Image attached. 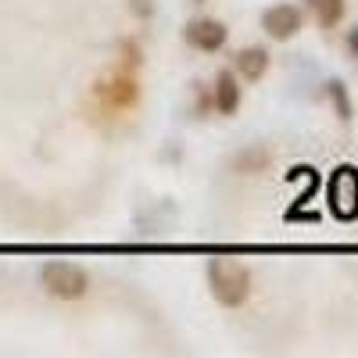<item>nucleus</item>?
I'll return each instance as SVG.
<instances>
[{
  "label": "nucleus",
  "mask_w": 358,
  "mask_h": 358,
  "mask_svg": "<svg viewBox=\"0 0 358 358\" xmlns=\"http://www.w3.org/2000/svg\"><path fill=\"white\" fill-rule=\"evenodd\" d=\"M330 94H334V101H337L341 118H351V101H348V94H344V86H341V83H330Z\"/></svg>",
  "instance_id": "nucleus-9"
},
{
  "label": "nucleus",
  "mask_w": 358,
  "mask_h": 358,
  "mask_svg": "<svg viewBox=\"0 0 358 358\" xmlns=\"http://www.w3.org/2000/svg\"><path fill=\"white\" fill-rule=\"evenodd\" d=\"M215 104H219L222 115H233L236 104H241V86H236L233 72H222L219 76V83H215Z\"/></svg>",
  "instance_id": "nucleus-7"
},
{
  "label": "nucleus",
  "mask_w": 358,
  "mask_h": 358,
  "mask_svg": "<svg viewBox=\"0 0 358 358\" xmlns=\"http://www.w3.org/2000/svg\"><path fill=\"white\" fill-rule=\"evenodd\" d=\"M326 197H330V208H334L337 219H355L358 215V169L341 165L330 176V190H326Z\"/></svg>",
  "instance_id": "nucleus-2"
},
{
  "label": "nucleus",
  "mask_w": 358,
  "mask_h": 358,
  "mask_svg": "<svg viewBox=\"0 0 358 358\" xmlns=\"http://www.w3.org/2000/svg\"><path fill=\"white\" fill-rule=\"evenodd\" d=\"M43 287H47L54 297H62V301H72V297H83V294H86L90 280H86V273H83L79 265H72V262H54V265L43 268Z\"/></svg>",
  "instance_id": "nucleus-3"
},
{
  "label": "nucleus",
  "mask_w": 358,
  "mask_h": 358,
  "mask_svg": "<svg viewBox=\"0 0 358 358\" xmlns=\"http://www.w3.org/2000/svg\"><path fill=\"white\" fill-rule=\"evenodd\" d=\"M187 40L197 47V50H208V54H215L222 43H226V25L215 22V18H197L187 25Z\"/></svg>",
  "instance_id": "nucleus-5"
},
{
  "label": "nucleus",
  "mask_w": 358,
  "mask_h": 358,
  "mask_svg": "<svg viewBox=\"0 0 358 358\" xmlns=\"http://www.w3.org/2000/svg\"><path fill=\"white\" fill-rule=\"evenodd\" d=\"M308 4H312V11H315L322 29H334L344 18V0H308Z\"/></svg>",
  "instance_id": "nucleus-8"
},
{
  "label": "nucleus",
  "mask_w": 358,
  "mask_h": 358,
  "mask_svg": "<svg viewBox=\"0 0 358 358\" xmlns=\"http://www.w3.org/2000/svg\"><path fill=\"white\" fill-rule=\"evenodd\" d=\"M208 283H212L215 301L226 308L244 305V297L251 294V273L236 258H212V265H208Z\"/></svg>",
  "instance_id": "nucleus-1"
},
{
  "label": "nucleus",
  "mask_w": 358,
  "mask_h": 358,
  "mask_svg": "<svg viewBox=\"0 0 358 358\" xmlns=\"http://www.w3.org/2000/svg\"><path fill=\"white\" fill-rule=\"evenodd\" d=\"M236 72H241L244 79H262L265 72H268V54L262 50V47H248V50H241L236 54Z\"/></svg>",
  "instance_id": "nucleus-6"
},
{
  "label": "nucleus",
  "mask_w": 358,
  "mask_h": 358,
  "mask_svg": "<svg viewBox=\"0 0 358 358\" xmlns=\"http://www.w3.org/2000/svg\"><path fill=\"white\" fill-rule=\"evenodd\" d=\"M301 11H297L294 4H276V8H268L265 15H262V29L273 40H290L297 29H301Z\"/></svg>",
  "instance_id": "nucleus-4"
},
{
  "label": "nucleus",
  "mask_w": 358,
  "mask_h": 358,
  "mask_svg": "<svg viewBox=\"0 0 358 358\" xmlns=\"http://www.w3.org/2000/svg\"><path fill=\"white\" fill-rule=\"evenodd\" d=\"M348 43H351V50L358 54V29H355V33H351V40H348Z\"/></svg>",
  "instance_id": "nucleus-10"
}]
</instances>
